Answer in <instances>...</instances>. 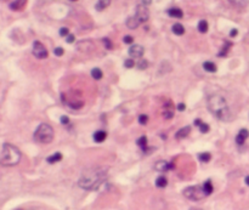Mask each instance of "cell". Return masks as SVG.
I'll use <instances>...</instances> for the list:
<instances>
[{
	"label": "cell",
	"mask_w": 249,
	"mask_h": 210,
	"mask_svg": "<svg viewBox=\"0 0 249 210\" xmlns=\"http://www.w3.org/2000/svg\"><path fill=\"white\" fill-rule=\"evenodd\" d=\"M145 52V49L141 45H131L129 49V55L131 56V58H141Z\"/></svg>",
	"instance_id": "cell-8"
},
{
	"label": "cell",
	"mask_w": 249,
	"mask_h": 210,
	"mask_svg": "<svg viewBox=\"0 0 249 210\" xmlns=\"http://www.w3.org/2000/svg\"><path fill=\"white\" fill-rule=\"evenodd\" d=\"M168 15H169L170 17H174V18H182L183 17V12L179 7H171V9H169L168 10Z\"/></svg>",
	"instance_id": "cell-15"
},
{
	"label": "cell",
	"mask_w": 249,
	"mask_h": 210,
	"mask_svg": "<svg viewBox=\"0 0 249 210\" xmlns=\"http://www.w3.org/2000/svg\"><path fill=\"white\" fill-rule=\"evenodd\" d=\"M124 66L126 67V68H133V67L135 66V62H134L133 58H128V60H125Z\"/></svg>",
	"instance_id": "cell-32"
},
{
	"label": "cell",
	"mask_w": 249,
	"mask_h": 210,
	"mask_svg": "<svg viewBox=\"0 0 249 210\" xmlns=\"http://www.w3.org/2000/svg\"><path fill=\"white\" fill-rule=\"evenodd\" d=\"M248 136H249V131L247 129H241L238 135L236 136V144H244V141L248 139Z\"/></svg>",
	"instance_id": "cell-10"
},
{
	"label": "cell",
	"mask_w": 249,
	"mask_h": 210,
	"mask_svg": "<svg viewBox=\"0 0 249 210\" xmlns=\"http://www.w3.org/2000/svg\"><path fill=\"white\" fill-rule=\"evenodd\" d=\"M103 76V73H102V71L100 68H94L92 71H91V77L94 78V79H96V80H100Z\"/></svg>",
	"instance_id": "cell-25"
},
{
	"label": "cell",
	"mask_w": 249,
	"mask_h": 210,
	"mask_svg": "<svg viewBox=\"0 0 249 210\" xmlns=\"http://www.w3.org/2000/svg\"><path fill=\"white\" fill-rule=\"evenodd\" d=\"M171 31H173V33L176 34V35H182V34L185 33V28H183V26L180 24V23H175V24L171 27Z\"/></svg>",
	"instance_id": "cell-19"
},
{
	"label": "cell",
	"mask_w": 249,
	"mask_h": 210,
	"mask_svg": "<svg viewBox=\"0 0 249 210\" xmlns=\"http://www.w3.org/2000/svg\"><path fill=\"white\" fill-rule=\"evenodd\" d=\"M140 24H141V23H140V21L136 18L135 16H131V17H129V18L126 20V27H128L129 29H136Z\"/></svg>",
	"instance_id": "cell-13"
},
{
	"label": "cell",
	"mask_w": 249,
	"mask_h": 210,
	"mask_svg": "<svg viewBox=\"0 0 249 210\" xmlns=\"http://www.w3.org/2000/svg\"><path fill=\"white\" fill-rule=\"evenodd\" d=\"M62 159V154L60 153V152H56V153H54L52 155H50V157H47V163H50V164H54V163H57V162H60Z\"/></svg>",
	"instance_id": "cell-20"
},
{
	"label": "cell",
	"mask_w": 249,
	"mask_h": 210,
	"mask_svg": "<svg viewBox=\"0 0 249 210\" xmlns=\"http://www.w3.org/2000/svg\"><path fill=\"white\" fill-rule=\"evenodd\" d=\"M168 185V180L165 176H159L157 180H156V186L159 188H164Z\"/></svg>",
	"instance_id": "cell-23"
},
{
	"label": "cell",
	"mask_w": 249,
	"mask_h": 210,
	"mask_svg": "<svg viewBox=\"0 0 249 210\" xmlns=\"http://www.w3.org/2000/svg\"><path fill=\"white\" fill-rule=\"evenodd\" d=\"M147 122H148L147 114H140V117H139V123H140L141 125H146Z\"/></svg>",
	"instance_id": "cell-30"
},
{
	"label": "cell",
	"mask_w": 249,
	"mask_h": 210,
	"mask_svg": "<svg viewBox=\"0 0 249 210\" xmlns=\"http://www.w3.org/2000/svg\"><path fill=\"white\" fill-rule=\"evenodd\" d=\"M112 2V0H99L97 1V4H96V10L97 11H103L106 7H108L110 6V4Z\"/></svg>",
	"instance_id": "cell-17"
},
{
	"label": "cell",
	"mask_w": 249,
	"mask_h": 210,
	"mask_svg": "<svg viewBox=\"0 0 249 210\" xmlns=\"http://www.w3.org/2000/svg\"><path fill=\"white\" fill-rule=\"evenodd\" d=\"M94 140L97 142V144H101L106 139H107V133L106 131H103V130H99V131H96V133L94 134Z\"/></svg>",
	"instance_id": "cell-16"
},
{
	"label": "cell",
	"mask_w": 249,
	"mask_h": 210,
	"mask_svg": "<svg viewBox=\"0 0 249 210\" xmlns=\"http://www.w3.org/2000/svg\"><path fill=\"white\" fill-rule=\"evenodd\" d=\"M21 151L11 144H4L2 151L0 153V165L15 166L21 162Z\"/></svg>",
	"instance_id": "cell-3"
},
{
	"label": "cell",
	"mask_w": 249,
	"mask_h": 210,
	"mask_svg": "<svg viewBox=\"0 0 249 210\" xmlns=\"http://www.w3.org/2000/svg\"><path fill=\"white\" fill-rule=\"evenodd\" d=\"M107 168L95 166L85 170L78 180V186L83 189H97L106 182Z\"/></svg>",
	"instance_id": "cell-1"
},
{
	"label": "cell",
	"mask_w": 249,
	"mask_h": 210,
	"mask_svg": "<svg viewBox=\"0 0 249 210\" xmlns=\"http://www.w3.org/2000/svg\"><path fill=\"white\" fill-rule=\"evenodd\" d=\"M66 42H67L68 44H72L74 42V35L73 34H68L67 37H66Z\"/></svg>",
	"instance_id": "cell-37"
},
{
	"label": "cell",
	"mask_w": 249,
	"mask_h": 210,
	"mask_svg": "<svg viewBox=\"0 0 249 210\" xmlns=\"http://www.w3.org/2000/svg\"><path fill=\"white\" fill-rule=\"evenodd\" d=\"M198 159H199L201 162H203V163H208V162L212 159V155H210V153H208V152L199 153V154H198Z\"/></svg>",
	"instance_id": "cell-26"
},
{
	"label": "cell",
	"mask_w": 249,
	"mask_h": 210,
	"mask_svg": "<svg viewBox=\"0 0 249 210\" xmlns=\"http://www.w3.org/2000/svg\"><path fill=\"white\" fill-rule=\"evenodd\" d=\"M173 168H174V165L168 163V162H165V160H158L154 164V169L157 171H159V173H165V171H168V170L173 169Z\"/></svg>",
	"instance_id": "cell-9"
},
{
	"label": "cell",
	"mask_w": 249,
	"mask_h": 210,
	"mask_svg": "<svg viewBox=\"0 0 249 210\" xmlns=\"http://www.w3.org/2000/svg\"><path fill=\"white\" fill-rule=\"evenodd\" d=\"M68 34H69V31H68L67 27H63V28L60 29V35L61 37H67Z\"/></svg>",
	"instance_id": "cell-34"
},
{
	"label": "cell",
	"mask_w": 249,
	"mask_h": 210,
	"mask_svg": "<svg viewBox=\"0 0 249 210\" xmlns=\"http://www.w3.org/2000/svg\"><path fill=\"white\" fill-rule=\"evenodd\" d=\"M190 133H191V126H183V128H181L178 133L175 134V139L176 140H182V139L187 137Z\"/></svg>",
	"instance_id": "cell-11"
},
{
	"label": "cell",
	"mask_w": 249,
	"mask_h": 210,
	"mask_svg": "<svg viewBox=\"0 0 249 210\" xmlns=\"http://www.w3.org/2000/svg\"><path fill=\"white\" fill-rule=\"evenodd\" d=\"M136 144H139L141 148H146L147 147V137L146 136H141V137H139L137 139V141H136Z\"/></svg>",
	"instance_id": "cell-27"
},
{
	"label": "cell",
	"mask_w": 249,
	"mask_h": 210,
	"mask_svg": "<svg viewBox=\"0 0 249 210\" xmlns=\"http://www.w3.org/2000/svg\"><path fill=\"white\" fill-rule=\"evenodd\" d=\"M246 183H247V185L249 186V176L246 177Z\"/></svg>",
	"instance_id": "cell-42"
},
{
	"label": "cell",
	"mask_w": 249,
	"mask_h": 210,
	"mask_svg": "<svg viewBox=\"0 0 249 210\" xmlns=\"http://www.w3.org/2000/svg\"><path fill=\"white\" fill-rule=\"evenodd\" d=\"M103 43H105V45H106V47H107L108 50H111V49H112V46H113V45H112V43H111V40H110L108 38H105V39H103Z\"/></svg>",
	"instance_id": "cell-35"
},
{
	"label": "cell",
	"mask_w": 249,
	"mask_h": 210,
	"mask_svg": "<svg viewBox=\"0 0 249 210\" xmlns=\"http://www.w3.org/2000/svg\"><path fill=\"white\" fill-rule=\"evenodd\" d=\"M183 196L190 200H201L204 197H207L205 192L203 189V185H197V186H190V187L183 189Z\"/></svg>",
	"instance_id": "cell-5"
},
{
	"label": "cell",
	"mask_w": 249,
	"mask_h": 210,
	"mask_svg": "<svg viewBox=\"0 0 249 210\" xmlns=\"http://www.w3.org/2000/svg\"><path fill=\"white\" fill-rule=\"evenodd\" d=\"M26 4H27V0H15V1H12L11 4H10V9L15 10V11L22 10Z\"/></svg>",
	"instance_id": "cell-14"
},
{
	"label": "cell",
	"mask_w": 249,
	"mask_h": 210,
	"mask_svg": "<svg viewBox=\"0 0 249 210\" xmlns=\"http://www.w3.org/2000/svg\"><path fill=\"white\" fill-rule=\"evenodd\" d=\"M203 189L207 196H209V194L213 193V189H214V188H213V185H212V181H210V180H207L203 183Z\"/></svg>",
	"instance_id": "cell-21"
},
{
	"label": "cell",
	"mask_w": 249,
	"mask_h": 210,
	"mask_svg": "<svg viewBox=\"0 0 249 210\" xmlns=\"http://www.w3.org/2000/svg\"><path fill=\"white\" fill-rule=\"evenodd\" d=\"M185 110H186V105H185V103H179V105H178V111L182 112V111H185Z\"/></svg>",
	"instance_id": "cell-39"
},
{
	"label": "cell",
	"mask_w": 249,
	"mask_h": 210,
	"mask_svg": "<svg viewBox=\"0 0 249 210\" xmlns=\"http://www.w3.org/2000/svg\"><path fill=\"white\" fill-rule=\"evenodd\" d=\"M148 67V62L146 60H141L139 63H137V68L139 69H146Z\"/></svg>",
	"instance_id": "cell-31"
},
{
	"label": "cell",
	"mask_w": 249,
	"mask_h": 210,
	"mask_svg": "<svg viewBox=\"0 0 249 210\" xmlns=\"http://www.w3.org/2000/svg\"><path fill=\"white\" fill-rule=\"evenodd\" d=\"M198 32L199 33H207L208 32V28H209V26H208V22L205 21V20H202V21H199L198 23Z\"/></svg>",
	"instance_id": "cell-22"
},
{
	"label": "cell",
	"mask_w": 249,
	"mask_h": 210,
	"mask_svg": "<svg viewBox=\"0 0 249 210\" xmlns=\"http://www.w3.org/2000/svg\"><path fill=\"white\" fill-rule=\"evenodd\" d=\"M63 52H65V51H63V49H62V47H56V49L54 50V54H55L56 56H58V57L63 55Z\"/></svg>",
	"instance_id": "cell-36"
},
{
	"label": "cell",
	"mask_w": 249,
	"mask_h": 210,
	"mask_svg": "<svg viewBox=\"0 0 249 210\" xmlns=\"http://www.w3.org/2000/svg\"><path fill=\"white\" fill-rule=\"evenodd\" d=\"M190 210H202V209H199V208H191Z\"/></svg>",
	"instance_id": "cell-43"
},
{
	"label": "cell",
	"mask_w": 249,
	"mask_h": 210,
	"mask_svg": "<svg viewBox=\"0 0 249 210\" xmlns=\"http://www.w3.org/2000/svg\"><path fill=\"white\" fill-rule=\"evenodd\" d=\"M203 68L204 71H207L208 73H215L216 72V65L214 62H210V61H207V62H204L203 63Z\"/></svg>",
	"instance_id": "cell-18"
},
{
	"label": "cell",
	"mask_w": 249,
	"mask_h": 210,
	"mask_svg": "<svg viewBox=\"0 0 249 210\" xmlns=\"http://www.w3.org/2000/svg\"><path fill=\"white\" fill-rule=\"evenodd\" d=\"M142 4H145L146 6H148L149 4H152V0H142Z\"/></svg>",
	"instance_id": "cell-41"
},
{
	"label": "cell",
	"mask_w": 249,
	"mask_h": 210,
	"mask_svg": "<svg viewBox=\"0 0 249 210\" xmlns=\"http://www.w3.org/2000/svg\"><path fill=\"white\" fill-rule=\"evenodd\" d=\"M163 117H164V119H167V120H169L171 119L173 117H174V111H173V106H171V103L168 102L165 106H164V112H163Z\"/></svg>",
	"instance_id": "cell-12"
},
{
	"label": "cell",
	"mask_w": 249,
	"mask_h": 210,
	"mask_svg": "<svg viewBox=\"0 0 249 210\" xmlns=\"http://www.w3.org/2000/svg\"><path fill=\"white\" fill-rule=\"evenodd\" d=\"M33 55L37 58H39V60H44V58H46L49 56V52H47L45 46L42 44L40 42L35 40L33 43Z\"/></svg>",
	"instance_id": "cell-7"
},
{
	"label": "cell",
	"mask_w": 249,
	"mask_h": 210,
	"mask_svg": "<svg viewBox=\"0 0 249 210\" xmlns=\"http://www.w3.org/2000/svg\"><path fill=\"white\" fill-rule=\"evenodd\" d=\"M123 42H124L125 44H133L134 38H133L131 35H125L124 38H123Z\"/></svg>",
	"instance_id": "cell-33"
},
{
	"label": "cell",
	"mask_w": 249,
	"mask_h": 210,
	"mask_svg": "<svg viewBox=\"0 0 249 210\" xmlns=\"http://www.w3.org/2000/svg\"><path fill=\"white\" fill-rule=\"evenodd\" d=\"M71 1H77V0H71Z\"/></svg>",
	"instance_id": "cell-44"
},
{
	"label": "cell",
	"mask_w": 249,
	"mask_h": 210,
	"mask_svg": "<svg viewBox=\"0 0 249 210\" xmlns=\"http://www.w3.org/2000/svg\"><path fill=\"white\" fill-rule=\"evenodd\" d=\"M68 123H69V118H68L67 115H62V117H61V124L67 125Z\"/></svg>",
	"instance_id": "cell-38"
},
{
	"label": "cell",
	"mask_w": 249,
	"mask_h": 210,
	"mask_svg": "<svg viewBox=\"0 0 249 210\" xmlns=\"http://www.w3.org/2000/svg\"><path fill=\"white\" fill-rule=\"evenodd\" d=\"M231 46H232V44H231V43H228V42H226V43H225V46H224V49H222V50L219 52V56H220V57H226L227 51L230 50V47H231Z\"/></svg>",
	"instance_id": "cell-28"
},
{
	"label": "cell",
	"mask_w": 249,
	"mask_h": 210,
	"mask_svg": "<svg viewBox=\"0 0 249 210\" xmlns=\"http://www.w3.org/2000/svg\"><path fill=\"white\" fill-rule=\"evenodd\" d=\"M208 110L212 112L219 120L227 122L231 119V112L227 106L226 100L220 95H213L208 99Z\"/></svg>",
	"instance_id": "cell-2"
},
{
	"label": "cell",
	"mask_w": 249,
	"mask_h": 210,
	"mask_svg": "<svg viewBox=\"0 0 249 210\" xmlns=\"http://www.w3.org/2000/svg\"><path fill=\"white\" fill-rule=\"evenodd\" d=\"M198 128H199V131L203 134H207L209 130H210V128H209V125L207 124V123H203L201 122L199 123V125H198Z\"/></svg>",
	"instance_id": "cell-29"
},
{
	"label": "cell",
	"mask_w": 249,
	"mask_h": 210,
	"mask_svg": "<svg viewBox=\"0 0 249 210\" xmlns=\"http://www.w3.org/2000/svg\"><path fill=\"white\" fill-rule=\"evenodd\" d=\"M238 34V31L237 29H232L231 32H230V37H236Z\"/></svg>",
	"instance_id": "cell-40"
},
{
	"label": "cell",
	"mask_w": 249,
	"mask_h": 210,
	"mask_svg": "<svg viewBox=\"0 0 249 210\" xmlns=\"http://www.w3.org/2000/svg\"><path fill=\"white\" fill-rule=\"evenodd\" d=\"M228 1L232 6H236V7H244L248 4L247 0H228Z\"/></svg>",
	"instance_id": "cell-24"
},
{
	"label": "cell",
	"mask_w": 249,
	"mask_h": 210,
	"mask_svg": "<svg viewBox=\"0 0 249 210\" xmlns=\"http://www.w3.org/2000/svg\"><path fill=\"white\" fill-rule=\"evenodd\" d=\"M135 17L140 21V23H145L148 21V18H149V10H148L147 6H146L145 4L137 5Z\"/></svg>",
	"instance_id": "cell-6"
},
{
	"label": "cell",
	"mask_w": 249,
	"mask_h": 210,
	"mask_svg": "<svg viewBox=\"0 0 249 210\" xmlns=\"http://www.w3.org/2000/svg\"><path fill=\"white\" fill-rule=\"evenodd\" d=\"M34 140L37 142H39V144H51L52 140H54V129H52V126L46 124V123L40 124L37 128L35 133H34Z\"/></svg>",
	"instance_id": "cell-4"
}]
</instances>
